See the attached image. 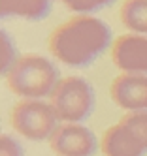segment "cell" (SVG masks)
Here are the masks:
<instances>
[{
  "label": "cell",
  "mask_w": 147,
  "mask_h": 156,
  "mask_svg": "<svg viewBox=\"0 0 147 156\" xmlns=\"http://www.w3.org/2000/svg\"><path fill=\"white\" fill-rule=\"evenodd\" d=\"M111 45V28L93 15L70 17L47 40L53 57L72 68H87Z\"/></svg>",
  "instance_id": "6da1fadb"
},
{
  "label": "cell",
  "mask_w": 147,
  "mask_h": 156,
  "mask_svg": "<svg viewBox=\"0 0 147 156\" xmlns=\"http://www.w3.org/2000/svg\"><path fill=\"white\" fill-rule=\"evenodd\" d=\"M59 68L42 55L19 57L15 66L6 73L8 88L23 100H42L51 96L59 85Z\"/></svg>",
  "instance_id": "7a4b0ae2"
},
{
  "label": "cell",
  "mask_w": 147,
  "mask_h": 156,
  "mask_svg": "<svg viewBox=\"0 0 147 156\" xmlns=\"http://www.w3.org/2000/svg\"><path fill=\"white\" fill-rule=\"evenodd\" d=\"M94 100L93 85L79 75H70L59 81L49 96V104L53 105L61 122L81 124L93 113Z\"/></svg>",
  "instance_id": "3957f363"
},
{
  "label": "cell",
  "mask_w": 147,
  "mask_h": 156,
  "mask_svg": "<svg viewBox=\"0 0 147 156\" xmlns=\"http://www.w3.org/2000/svg\"><path fill=\"white\" fill-rule=\"evenodd\" d=\"M106 156H145L147 154V111L127 113L102 136Z\"/></svg>",
  "instance_id": "277c9868"
},
{
  "label": "cell",
  "mask_w": 147,
  "mask_h": 156,
  "mask_svg": "<svg viewBox=\"0 0 147 156\" xmlns=\"http://www.w3.org/2000/svg\"><path fill=\"white\" fill-rule=\"evenodd\" d=\"M59 117L51 104L43 100H21L11 109V126L30 141H43L59 128Z\"/></svg>",
  "instance_id": "5b68a950"
},
{
  "label": "cell",
  "mask_w": 147,
  "mask_h": 156,
  "mask_svg": "<svg viewBox=\"0 0 147 156\" xmlns=\"http://www.w3.org/2000/svg\"><path fill=\"white\" fill-rule=\"evenodd\" d=\"M49 147L57 156H94L98 139L85 124L62 122L49 137Z\"/></svg>",
  "instance_id": "8992f818"
},
{
  "label": "cell",
  "mask_w": 147,
  "mask_h": 156,
  "mask_svg": "<svg viewBox=\"0 0 147 156\" xmlns=\"http://www.w3.org/2000/svg\"><path fill=\"white\" fill-rule=\"evenodd\" d=\"M111 60L123 73L147 75V36L123 34L111 45Z\"/></svg>",
  "instance_id": "52a82bcc"
},
{
  "label": "cell",
  "mask_w": 147,
  "mask_h": 156,
  "mask_svg": "<svg viewBox=\"0 0 147 156\" xmlns=\"http://www.w3.org/2000/svg\"><path fill=\"white\" fill-rule=\"evenodd\" d=\"M109 96L113 104L127 109L128 113L147 111V75L121 73L111 81Z\"/></svg>",
  "instance_id": "ba28073f"
},
{
  "label": "cell",
  "mask_w": 147,
  "mask_h": 156,
  "mask_svg": "<svg viewBox=\"0 0 147 156\" xmlns=\"http://www.w3.org/2000/svg\"><path fill=\"white\" fill-rule=\"evenodd\" d=\"M51 9V0H0V15L4 19L42 21Z\"/></svg>",
  "instance_id": "9c48e42d"
},
{
  "label": "cell",
  "mask_w": 147,
  "mask_h": 156,
  "mask_svg": "<svg viewBox=\"0 0 147 156\" xmlns=\"http://www.w3.org/2000/svg\"><path fill=\"white\" fill-rule=\"evenodd\" d=\"M121 21L132 34L147 36V0H124L121 4Z\"/></svg>",
  "instance_id": "30bf717a"
},
{
  "label": "cell",
  "mask_w": 147,
  "mask_h": 156,
  "mask_svg": "<svg viewBox=\"0 0 147 156\" xmlns=\"http://www.w3.org/2000/svg\"><path fill=\"white\" fill-rule=\"evenodd\" d=\"M59 2H62L75 15H90V13H96L100 9L111 6L117 0H59Z\"/></svg>",
  "instance_id": "8fae6325"
},
{
  "label": "cell",
  "mask_w": 147,
  "mask_h": 156,
  "mask_svg": "<svg viewBox=\"0 0 147 156\" xmlns=\"http://www.w3.org/2000/svg\"><path fill=\"white\" fill-rule=\"evenodd\" d=\"M0 43H2V49H0V66H2V73L6 75L15 66L19 57H17L15 43H13V40L9 38V34L6 30H2V34H0Z\"/></svg>",
  "instance_id": "7c38bea8"
},
{
  "label": "cell",
  "mask_w": 147,
  "mask_h": 156,
  "mask_svg": "<svg viewBox=\"0 0 147 156\" xmlns=\"http://www.w3.org/2000/svg\"><path fill=\"white\" fill-rule=\"evenodd\" d=\"M0 156H25L21 143L9 133H2L0 137Z\"/></svg>",
  "instance_id": "4fadbf2b"
}]
</instances>
